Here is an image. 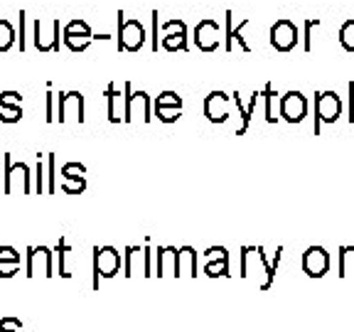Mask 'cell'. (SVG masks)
Returning <instances> with one entry per match:
<instances>
[{
	"mask_svg": "<svg viewBox=\"0 0 354 332\" xmlns=\"http://www.w3.org/2000/svg\"><path fill=\"white\" fill-rule=\"evenodd\" d=\"M145 44V28L138 17L123 20V12H118V50L138 52Z\"/></svg>",
	"mask_w": 354,
	"mask_h": 332,
	"instance_id": "6da1fadb",
	"label": "cell"
},
{
	"mask_svg": "<svg viewBox=\"0 0 354 332\" xmlns=\"http://www.w3.org/2000/svg\"><path fill=\"white\" fill-rule=\"evenodd\" d=\"M136 273L150 278L153 276V254L148 246H126L123 254V276L133 278Z\"/></svg>",
	"mask_w": 354,
	"mask_h": 332,
	"instance_id": "7a4b0ae2",
	"label": "cell"
},
{
	"mask_svg": "<svg viewBox=\"0 0 354 332\" xmlns=\"http://www.w3.org/2000/svg\"><path fill=\"white\" fill-rule=\"evenodd\" d=\"M123 268V254H118L113 246H96L94 249V288H99L101 278H113Z\"/></svg>",
	"mask_w": 354,
	"mask_h": 332,
	"instance_id": "3957f363",
	"label": "cell"
},
{
	"mask_svg": "<svg viewBox=\"0 0 354 332\" xmlns=\"http://www.w3.org/2000/svg\"><path fill=\"white\" fill-rule=\"evenodd\" d=\"M342 116V99L337 91H317L315 94V133H320L322 123H335Z\"/></svg>",
	"mask_w": 354,
	"mask_h": 332,
	"instance_id": "277c9868",
	"label": "cell"
},
{
	"mask_svg": "<svg viewBox=\"0 0 354 332\" xmlns=\"http://www.w3.org/2000/svg\"><path fill=\"white\" fill-rule=\"evenodd\" d=\"M30 167L25 163H12L10 153H6V194H30L32 185H30Z\"/></svg>",
	"mask_w": 354,
	"mask_h": 332,
	"instance_id": "5b68a950",
	"label": "cell"
},
{
	"mask_svg": "<svg viewBox=\"0 0 354 332\" xmlns=\"http://www.w3.org/2000/svg\"><path fill=\"white\" fill-rule=\"evenodd\" d=\"M259 276L263 273V286L261 290H268V273H266V249L263 246H243L241 249V268H239V276L249 278V276Z\"/></svg>",
	"mask_w": 354,
	"mask_h": 332,
	"instance_id": "8992f818",
	"label": "cell"
},
{
	"mask_svg": "<svg viewBox=\"0 0 354 332\" xmlns=\"http://www.w3.org/2000/svg\"><path fill=\"white\" fill-rule=\"evenodd\" d=\"M308 96L303 91H288L286 96H281V106H278V113L286 123H303L308 116Z\"/></svg>",
	"mask_w": 354,
	"mask_h": 332,
	"instance_id": "52a82bcc",
	"label": "cell"
},
{
	"mask_svg": "<svg viewBox=\"0 0 354 332\" xmlns=\"http://www.w3.org/2000/svg\"><path fill=\"white\" fill-rule=\"evenodd\" d=\"M123 91H126V123L140 118L143 123H150V96L145 91H136L131 84H123Z\"/></svg>",
	"mask_w": 354,
	"mask_h": 332,
	"instance_id": "ba28073f",
	"label": "cell"
},
{
	"mask_svg": "<svg viewBox=\"0 0 354 332\" xmlns=\"http://www.w3.org/2000/svg\"><path fill=\"white\" fill-rule=\"evenodd\" d=\"M300 30L290 17H281V20L273 22L271 28V44L278 52H290L298 44Z\"/></svg>",
	"mask_w": 354,
	"mask_h": 332,
	"instance_id": "9c48e42d",
	"label": "cell"
},
{
	"mask_svg": "<svg viewBox=\"0 0 354 332\" xmlns=\"http://www.w3.org/2000/svg\"><path fill=\"white\" fill-rule=\"evenodd\" d=\"M62 39L72 52H84L96 39V35L88 30V25L84 20H72L62 30Z\"/></svg>",
	"mask_w": 354,
	"mask_h": 332,
	"instance_id": "30bf717a",
	"label": "cell"
},
{
	"mask_svg": "<svg viewBox=\"0 0 354 332\" xmlns=\"http://www.w3.org/2000/svg\"><path fill=\"white\" fill-rule=\"evenodd\" d=\"M162 50L167 52H187V25L183 20H167L162 25Z\"/></svg>",
	"mask_w": 354,
	"mask_h": 332,
	"instance_id": "8fae6325",
	"label": "cell"
},
{
	"mask_svg": "<svg viewBox=\"0 0 354 332\" xmlns=\"http://www.w3.org/2000/svg\"><path fill=\"white\" fill-rule=\"evenodd\" d=\"M219 35H221L219 22H216L214 17H202V20L197 22V28H194V44H197V50L214 52L221 42Z\"/></svg>",
	"mask_w": 354,
	"mask_h": 332,
	"instance_id": "7c38bea8",
	"label": "cell"
},
{
	"mask_svg": "<svg viewBox=\"0 0 354 332\" xmlns=\"http://www.w3.org/2000/svg\"><path fill=\"white\" fill-rule=\"evenodd\" d=\"M55 276V266H52V249L47 246H30L28 249V278Z\"/></svg>",
	"mask_w": 354,
	"mask_h": 332,
	"instance_id": "4fadbf2b",
	"label": "cell"
},
{
	"mask_svg": "<svg viewBox=\"0 0 354 332\" xmlns=\"http://www.w3.org/2000/svg\"><path fill=\"white\" fill-rule=\"evenodd\" d=\"M59 123L77 121L84 123V94L82 91H66L59 94V113H57Z\"/></svg>",
	"mask_w": 354,
	"mask_h": 332,
	"instance_id": "5bb4252c",
	"label": "cell"
},
{
	"mask_svg": "<svg viewBox=\"0 0 354 332\" xmlns=\"http://www.w3.org/2000/svg\"><path fill=\"white\" fill-rule=\"evenodd\" d=\"M303 271L310 278H322L330 271V254L325 246H310L303 254Z\"/></svg>",
	"mask_w": 354,
	"mask_h": 332,
	"instance_id": "9a60e30c",
	"label": "cell"
},
{
	"mask_svg": "<svg viewBox=\"0 0 354 332\" xmlns=\"http://www.w3.org/2000/svg\"><path fill=\"white\" fill-rule=\"evenodd\" d=\"M229 104H232V99H229L224 91H212V94L205 99V116H207V121H209V123L229 121Z\"/></svg>",
	"mask_w": 354,
	"mask_h": 332,
	"instance_id": "2e32d148",
	"label": "cell"
},
{
	"mask_svg": "<svg viewBox=\"0 0 354 332\" xmlns=\"http://www.w3.org/2000/svg\"><path fill=\"white\" fill-rule=\"evenodd\" d=\"M224 17H227V42H224V50L234 52V42H239L243 52H251V44L246 42V37H243V30L249 28V22H251L249 17H243L236 28H234V12L232 10H227V15Z\"/></svg>",
	"mask_w": 354,
	"mask_h": 332,
	"instance_id": "e0dca14e",
	"label": "cell"
},
{
	"mask_svg": "<svg viewBox=\"0 0 354 332\" xmlns=\"http://www.w3.org/2000/svg\"><path fill=\"white\" fill-rule=\"evenodd\" d=\"M126 91H118L116 84L106 86V96H109V121L111 123H126Z\"/></svg>",
	"mask_w": 354,
	"mask_h": 332,
	"instance_id": "ac0fdd59",
	"label": "cell"
},
{
	"mask_svg": "<svg viewBox=\"0 0 354 332\" xmlns=\"http://www.w3.org/2000/svg\"><path fill=\"white\" fill-rule=\"evenodd\" d=\"M259 99H261V91H254V94H251V99H249V104L243 106V101H241V96H239V91H234V94H232V104L236 106L239 116H241V126H239L236 136H243V133L249 131L251 118H254V113H256V101H259Z\"/></svg>",
	"mask_w": 354,
	"mask_h": 332,
	"instance_id": "d6986e66",
	"label": "cell"
},
{
	"mask_svg": "<svg viewBox=\"0 0 354 332\" xmlns=\"http://www.w3.org/2000/svg\"><path fill=\"white\" fill-rule=\"evenodd\" d=\"M35 47L39 52H57L59 50V20H52V37L42 35V22L35 20Z\"/></svg>",
	"mask_w": 354,
	"mask_h": 332,
	"instance_id": "ffe728a7",
	"label": "cell"
},
{
	"mask_svg": "<svg viewBox=\"0 0 354 332\" xmlns=\"http://www.w3.org/2000/svg\"><path fill=\"white\" fill-rule=\"evenodd\" d=\"M180 276L197 278V251L192 246H180L177 249V278Z\"/></svg>",
	"mask_w": 354,
	"mask_h": 332,
	"instance_id": "44dd1931",
	"label": "cell"
},
{
	"mask_svg": "<svg viewBox=\"0 0 354 332\" xmlns=\"http://www.w3.org/2000/svg\"><path fill=\"white\" fill-rule=\"evenodd\" d=\"M158 276L177 278V249L175 246H158Z\"/></svg>",
	"mask_w": 354,
	"mask_h": 332,
	"instance_id": "7402d4cb",
	"label": "cell"
},
{
	"mask_svg": "<svg viewBox=\"0 0 354 332\" xmlns=\"http://www.w3.org/2000/svg\"><path fill=\"white\" fill-rule=\"evenodd\" d=\"M261 96H263V101H266V123H276V121H278V116H276V111H273V106H276L278 91L273 89V84H271V82H268V84L263 86Z\"/></svg>",
	"mask_w": 354,
	"mask_h": 332,
	"instance_id": "603a6c76",
	"label": "cell"
},
{
	"mask_svg": "<svg viewBox=\"0 0 354 332\" xmlns=\"http://www.w3.org/2000/svg\"><path fill=\"white\" fill-rule=\"evenodd\" d=\"M17 33L8 20H0V52H8L15 44Z\"/></svg>",
	"mask_w": 354,
	"mask_h": 332,
	"instance_id": "cb8c5ba5",
	"label": "cell"
},
{
	"mask_svg": "<svg viewBox=\"0 0 354 332\" xmlns=\"http://www.w3.org/2000/svg\"><path fill=\"white\" fill-rule=\"evenodd\" d=\"M337 39L347 52H354V17L352 20H344L342 28L337 33Z\"/></svg>",
	"mask_w": 354,
	"mask_h": 332,
	"instance_id": "d4e9b609",
	"label": "cell"
},
{
	"mask_svg": "<svg viewBox=\"0 0 354 332\" xmlns=\"http://www.w3.org/2000/svg\"><path fill=\"white\" fill-rule=\"evenodd\" d=\"M155 109H183V96H177L175 91H162L155 99Z\"/></svg>",
	"mask_w": 354,
	"mask_h": 332,
	"instance_id": "484cf974",
	"label": "cell"
},
{
	"mask_svg": "<svg viewBox=\"0 0 354 332\" xmlns=\"http://www.w3.org/2000/svg\"><path fill=\"white\" fill-rule=\"evenodd\" d=\"M205 273L209 278L232 276V273H229V264H227V261H207V264H205Z\"/></svg>",
	"mask_w": 354,
	"mask_h": 332,
	"instance_id": "4316f807",
	"label": "cell"
},
{
	"mask_svg": "<svg viewBox=\"0 0 354 332\" xmlns=\"http://www.w3.org/2000/svg\"><path fill=\"white\" fill-rule=\"evenodd\" d=\"M86 175V167L82 163H66L62 165V180H84Z\"/></svg>",
	"mask_w": 354,
	"mask_h": 332,
	"instance_id": "83f0119b",
	"label": "cell"
},
{
	"mask_svg": "<svg viewBox=\"0 0 354 332\" xmlns=\"http://www.w3.org/2000/svg\"><path fill=\"white\" fill-rule=\"evenodd\" d=\"M322 25V20L320 17H315V20H313V17H310L308 22H305V33H303V50L305 52H310L313 50V30L315 28H320Z\"/></svg>",
	"mask_w": 354,
	"mask_h": 332,
	"instance_id": "f1b7e54d",
	"label": "cell"
},
{
	"mask_svg": "<svg viewBox=\"0 0 354 332\" xmlns=\"http://www.w3.org/2000/svg\"><path fill=\"white\" fill-rule=\"evenodd\" d=\"M69 251H72L69 241H66V239H59V243H57V254H59V276L62 278H69V271H66V266H64V259Z\"/></svg>",
	"mask_w": 354,
	"mask_h": 332,
	"instance_id": "f546056e",
	"label": "cell"
},
{
	"mask_svg": "<svg viewBox=\"0 0 354 332\" xmlns=\"http://www.w3.org/2000/svg\"><path fill=\"white\" fill-rule=\"evenodd\" d=\"M354 254V246H339V254H337V276L344 278L347 276V256Z\"/></svg>",
	"mask_w": 354,
	"mask_h": 332,
	"instance_id": "4dcf8cb0",
	"label": "cell"
},
{
	"mask_svg": "<svg viewBox=\"0 0 354 332\" xmlns=\"http://www.w3.org/2000/svg\"><path fill=\"white\" fill-rule=\"evenodd\" d=\"M0 106H8V109H22V96L17 91H3L0 94Z\"/></svg>",
	"mask_w": 354,
	"mask_h": 332,
	"instance_id": "1f68e13d",
	"label": "cell"
},
{
	"mask_svg": "<svg viewBox=\"0 0 354 332\" xmlns=\"http://www.w3.org/2000/svg\"><path fill=\"white\" fill-rule=\"evenodd\" d=\"M155 116L162 123H175L177 118L183 116V109H155Z\"/></svg>",
	"mask_w": 354,
	"mask_h": 332,
	"instance_id": "d6a6232c",
	"label": "cell"
},
{
	"mask_svg": "<svg viewBox=\"0 0 354 332\" xmlns=\"http://www.w3.org/2000/svg\"><path fill=\"white\" fill-rule=\"evenodd\" d=\"M86 190V180H62V192L82 194Z\"/></svg>",
	"mask_w": 354,
	"mask_h": 332,
	"instance_id": "836d02e7",
	"label": "cell"
},
{
	"mask_svg": "<svg viewBox=\"0 0 354 332\" xmlns=\"http://www.w3.org/2000/svg\"><path fill=\"white\" fill-rule=\"evenodd\" d=\"M22 118V109H8V106H0V121L3 123H17Z\"/></svg>",
	"mask_w": 354,
	"mask_h": 332,
	"instance_id": "e575fe53",
	"label": "cell"
},
{
	"mask_svg": "<svg viewBox=\"0 0 354 332\" xmlns=\"http://www.w3.org/2000/svg\"><path fill=\"white\" fill-rule=\"evenodd\" d=\"M47 167H50V185H47V192L50 194H55L57 192V180H55V172H57V158H55V153H50L47 155Z\"/></svg>",
	"mask_w": 354,
	"mask_h": 332,
	"instance_id": "d590c367",
	"label": "cell"
},
{
	"mask_svg": "<svg viewBox=\"0 0 354 332\" xmlns=\"http://www.w3.org/2000/svg\"><path fill=\"white\" fill-rule=\"evenodd\" d=\"M205 259L207 261H227L229 264V251L224 249V246H209V249L205 251Z\"/></svg>",
	"mask_w": 354,
	"mask_h": 332,
	"instance_id": "8d00e7d4",
	"label": "cell"
},
{
	"mask_svg": "<svg viewBox=\"0 0 354 332\" xmlns=\"http://www.w3.org/2000/svg\"><path fill=\"white\" fill-rule=\"evenodd\" d=\"M20 271V261H0V278H12Z\"/></svg>",
	"mask_w": 354,
	"mask_h": 332,
	"instance_id": "74e56055",
	"label": "cell"
},
{
	"mask_svg": "<svg viewBox=\"0 0 354 332\" xmlns=\"http://www.w3.org/2000/svg\"><path fill=\"white\" fill-rule=\"evenodd\" d=\"M20 330H22L20 317H3L0 320V332H20Z\"/></svg>",
	"mask_w": 354,
	"mask_h": 332,
	"instance_id": "f35d334b",
	"label": "cell"
},
{
	"mask_svg": "<svg viewBox=\"0 0 354 332\" xmlns=\"http://www.w3.org/2000/svg\"><path fill=\"white\" fill-rule=\"evenodd\" d=\"M35 192L37 194L44 192V167L42 160H39V155H37V167H35Z\"/></svg>",
	"mask_w": 354,
	"mask_h": 332,
	"instance_id": "ab89813d",
	"label": "cell"
},
{
	"mask_svg": "<svg viewBox=\"0 0 354 332\" xmlns=\"http://www.w3.org/2000/svg\"><path fill=\"white\" fill-rule=\"evenodd\" d=\"M44 121L47 123H55L57 121V113H55V94H47V104H44Z\"/></svg>",
	"mask_w": 354,
	"mask_h": 332,
	"instance_id": "60d3db41",
	"label": "cell"
},
{
	"mask_svg": "<svg viewBox=\"0 0 354 332\" xmlns=\"http://www.w3.org/2000/svg\"><path fill=\"white\" fill-rule=\"evenodd\" d=\"M0 261H20V254L12 246H0Z\"/></svg>",
	"mask_w": 354,
	"mask_h": 332,
	"instance_id": "b9f144b4",
	"label": "cell"
},
{
	"mask_svg": "<svg viewBox=\"0 0 354 332\" xmlns=\"http://www.w3.org/2000/svg\"><path fill=\"white\" fill-rule=\"evenodd\" d=\"M349 121L354 123V82H349Z\"/></svg>",
	"mask_w": 354,
	"mask_h": 332,
	"instance_id": "7bdbcfd3",
	"label": "cell"
},
{
	"mask_svg": "<svg viewBox=\"0 0 354 332\" xmlns=\"http://www.w3.org/2000/svg\"><path fill=\"white\" fill-rule=\"evenodd\" d=\"M22 22H25V12H20V50H25V28H22Z\"/></svg>",
	"mask_w": 354,
	"mask_h": 332,
	"instance_id": "ee69618b",
	"label": "cell"
}]
</instances>
